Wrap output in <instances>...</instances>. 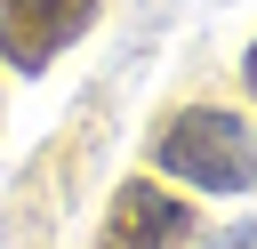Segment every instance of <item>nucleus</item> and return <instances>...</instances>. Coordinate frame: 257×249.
I'll return each mask as SVG.
<instances>
[{
  "instance_id": "f03ea898",
  "label": "nucleus",
  "mask_w": 257,
  "mask_h": 249,
  "mask_svg": "<svg viewBox=\"0 0 257 249\" xmlns=\"http://www.w3.org/2000/svg\"><path fill=\"white\" fill-rule=\"evenodd\" d=\"M88 24H96V0H0V56L24 64V72H40Z\"/></svg>"
},
{
  "instance_id": "7ed1b4c3",
  "label": "nucleus",
  "mask_w": 257,
  "mask_h": 249,
  "mask_svg": "<svg viewBox=\"0 0 257 249\" xmlns=\"http://www.w3.org/2000/svg\"><path fill=\"white\" fill-rule=\"evenodd\" d=\"M185 241H193V209H185L177 193H161V185H120L96 249H185Z\"/></svg>"
},
{
  "instance_id": "f257e3e1",
  "label": "nucleus",
  "mask_w": 257,
  "mask_h": 249,
  "mask_svg": "<svg viewBox=\"0 0 257 249\" xmlns=\"http://www.w3.org/2000/svg\"><path fill=\"white\" fill-rule=\"evenodd\" d=\"M153 161L177 185H201V193H249V177H257V153H249V120L241 112H177L161 129Z\"/></svg>"
}]
</instances>
